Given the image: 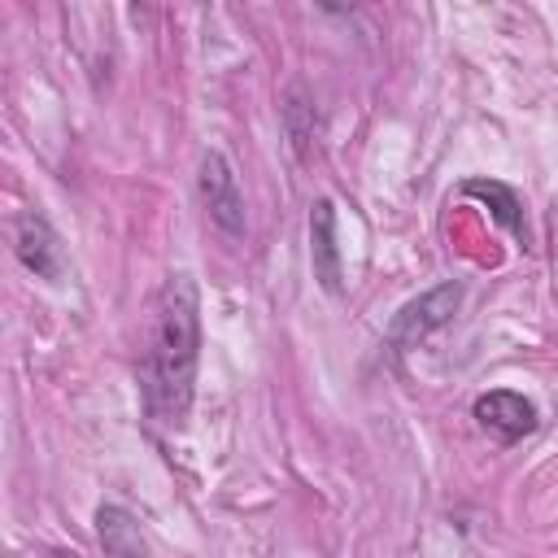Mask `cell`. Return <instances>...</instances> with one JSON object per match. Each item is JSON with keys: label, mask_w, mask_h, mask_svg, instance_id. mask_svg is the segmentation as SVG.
I'll return each mask as SVG.
<instances>
[{"label": "cell", "mask_w": 558, "mask_h": 558, "mask_svg": "<svg viewBox=\"0 0 558 558\" xmlns=\"http://www.w3.org/2000/svg\"><path fill=\"white\" fill-rule=\"evenodd\" d=\"M196 366H201V288L187 270H174L153 292L140 340V401L157 427L166 432L183 427L196 392Z\"/></svg>", "instance_id": "obj_1"}, {"label": "cell", "mask_w": 558, "mask_h": 558, "mask_svg": "<svg viewBox=\"0 0 558 558\" xmlns=\"http://www.w3.org/2000/svg\"><path fill=\"white\" fill-rule=\"evenodd\" d=\"M462 296H466V288H462L458 279H445V283H436V288L410 296V301L392 314V323H388V349H392V353H410L414 344H423L432 331H440L445 323H453Z\"/></svg>", "instance_id": "obj_2"}, {"label": "cell", "mask_w": 558, "mask_h": 558, "mask_svg": "<svg viewBox=\"0 0 558 558\" xmlns=\"http://www.w3.org/2000/svg\"><path fill=\"white\" fill-rule=\"evenodd\" d=\"M196 192H201L209 222L222 235H244V192H240V179H235V166L227 161V153H218V148L201 153Z\"/></svg>", "instance_id": "obj_3"}, {"label": "cell", "mask_w": 558, "mask_h": 558, "mask_svg": "<svg viewBox=\"0 0 558 558\" xmlns=\"http://www.w3.org/2000/svg\"><path fill=\"white\" fill-rule=\"evenodd\" d=\"M13 253H17V262H22L35 279L57 283V279L65 275L61 240H57L52 222H48L39 209H22V214L13 218Z\"/></svg>", "instance_id": "obj_4"}, {"label": "cell", "mask_w": 558, "mask_h": 558, "mask_svg": "<svg viewBox=\"0 0 558 558\" xmlns=\"http://www.w3.org/2000/svg\"><path fill=\"white\" fill-rule=\"evenodd\" d=\"M471 414H475V423H480L488 436H497L501 445L523 440V436L536 432V423H541V410H536L523 392H514V388L480 392L475 405H471Z\"/></svg>", "instance_id": "obj_5"}, {"label": "cell", "mask_w": 558, "mask_h": 558, "mask_svg": "<svg viewBox=\"0 0 558 558\" xmlns=\"http://www.w3.org/2000/svg\"><path fill=\"white\" fill-rule=\"evenodd\" d=\"M310 262H314L318 288L340 296L344 292V262H340V244H336V201L331 196H318L310 205Z\"/></svg>", "instance_id": "obj_6"}, {"label": "cell", "mask_w": 558, "mask_h": 558, "mask_svg": "<svg viewBox=\"0 0 558 558\" xmlns=\"http://www.w3.org/2000/svg\"><path fill=\"white\" fill-rule=\"evenodd\" d=\"M462 196L484 201L488 214H493L523 248L532 244V231H527V218H523V201H519V192H514L510 183H501V179H466V183H462Z\"/></svg>", "instance_id": "obj_7"}, {"label": "cell", "mask_w": 558, "mask_h": 558, "mask_svg": "<svg viewBox=\"0 0 558 558\" xmlns=\"http://www.w3.org/2000/svg\"><path fill=\"white\" fill-rule=\"evenodd\" d=\"M96 536L109 558H148V545L140 536V523L126 506H100L96 510Z\"/></svg>", "instance_id": "obj_8"}, {"label": "cell", "mask_w": 558, "mask_h": 558, "mask_svg": "<svg viewBox=\"0 0 558 558\" xmlns=\"http://www.w3.org/2000/svg\"><path fill=\"white\" fill-rule=\"evenodd\" d=\"M279 113H283V131H288L292 153H296L301 161H310L314 148H318V109H314V100H310L301 87H288Z\"/></svg>", "instance_id": "obj_9"}, {"label": "cell", "mask_w": 558, "mask_h": 558, "mask_svg": "<svg viewBox=\"0 0 558 558\" xmlns=\"http://www.w3.org/2000/svg\"><path fill=\"white\" fill-rule=\"evenodd\" d=\"M48 558H78V554H74V549H52Z\"/></svg>", "instance_id": "obj_10"}]
</instances>
